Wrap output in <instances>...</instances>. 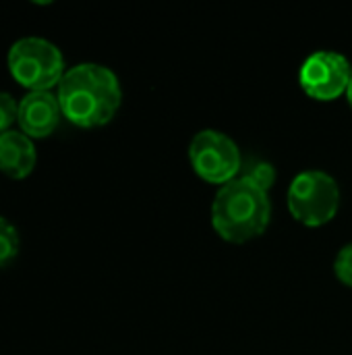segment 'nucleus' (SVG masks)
<instances>
[{
	"label": "nucleus",
	"instance_id": "10",
	"mask_svg": "<svg viewBox=\"0 0 352 355\" xmlns=\"http://www.w3.org/2000/svg\"><path fill=\"white\" fill-rule=\"evenodd\" d=\"M19 233L10 220L0 216V266L12 262L19 254Z\"/></svg>",
	"mask_w": 352,
	"mask_h": 355
},
{
	"label": "nucleus",
	"instance_id": "11",
	"mask_svg": "<svg viewBox=\"0 0 352 355\" xmlns=\"http://www.w3.org/2000/svg\"><path fill=\"white\" fill-rule=\"evenodd\" d=\"M334 272H336V277H338V281L342 285L352 289V243H346L338 252V256L334 260Z\"/></svg>",
	"mask_w": 352,
	"mask_h": 355
},
{
	"label": "nucleus",
	"instance_id": "5",
	"mask_svg": "<svg viewBox=\"0 0 352 355\" xmlns=\"http://www.w3.org/2000/svg\"><path fill=\"white\" fill-rule=\"evenodd\" d=\"M189 160L199 179L222 187L239 177L243 154L226 133L203 129L189 144Z\"/></svg>",
	"mask_w": 352,
	"mask_h": 355
},
{
	"label": "nucleus",
	"instance_id": "1",
	"mask_svg": "<svg viewBox=\"0 0 352 355\" xmlns=\"http://www.w3.org/2000/svg\"><path fill=\"white\" fill-rule=\"evenodd\" d=\"M56 98L62 114L73 125L93 129L114 119L122 102V89L108 67L81 62L64 73Z\"/></svg>",
	"mask_w": 352,
	"mask_h": 355
},
{
	"label": "nucleus",
	"instance_id": "4",
	"mask_svg": "<svg viewBox=\"0 0 352 355\" xmlns=\"http://www.w3.org/2000/svg\"><path fill=\"white\" fill-rule=\"evenodd\" d=\"M340 208V187L324 171H305L288 187V210L295 220L307 227L330 223Z\"/></svg>",
	"mask_w": 352,
	"mask_h": 355
},
{
	"label": "nucleus",
	"instance_id": "3",
	"mask_svg": "<svg viewBox=\"0 0 352 355\" xmlns=\"http://www.w3.org/2000/svg\"><path fill=\"white\" fill-rule=\"evenodd\" d=\"M8 69L15 81L29 92H50L66 73L62 52L44 37L15 42L8 50Z\"/></svg>",
	"mask_w": 352,
	"mask_h": 355
},
{
	"label": "nucleus",
	"instance_id": "13",
	"mask_svg": "<svg viewBox=\"0 0 352 355\" xmlns=\"http://www.w3.org/2000/svg\"><path fill=\"white\" fill-rule=\"evenodd\" d=\"M346 100H349V104H351V108H352V77H351V83H349V89H346Z\"/></svg>",
	"mask_w": 352,
	"mask_h": 355
},
{
	"label": "nucleus",
	"instance_id": "9",
	"mask_svg": "<svg viewBox=\"0 0 352 355\" xmlns=\"http://www.w3.org/2000/svg\"><path fill=\"white\" fill-rule=\"evenodd\" d=\"M237 179H243L263 191H270L276 183V168L270 160L257 154H243V162Z\"/></svg>",
	"mask_w": 352,
	"mask_h": 355
},
{
	"label": "nucleus",
	"instance_id": "12",
	"mask_svg": "<svg viewBox=\"0 0 352 355\" xmlns=\"http://www.w3.org/2000/svg\"><path fill=\"white\" fill-rule=\"evenodd\" d=\"M19 121V104L6 92H0V133L10 131V125Z\"/></svg>",
	"mask_w": 352,
	"mask_h": 355
},
{
	"label": "nucleus",
	"instance_id": "6",
	"mask_svg": "<svg viewBox=\"0 0 352 355\" xmlns=\"http://www.w3.org/2000/svg\"><path fill=\"white\" fill-rule=\"evenodd\" d=\"M351 77L352 67L349 60L342 54L330 50L311 54L299 73L303 92L317 102H330L346 94Z\"/></svg>",
	"mask_w": 352,
	"mask_h": 355
},
{
	"label": "nucleus",
	"instance_id": "2",
	"mask_svg": "<svg viewBox=\"0 0 352 355\" xmlns=\"http://www.w3.org/2000/svg\"><path fill=\"white\" fill-rule=\"evenodd\" d=\"M272 218L268 191L234 179L222 185L212 202V227L228 243H247L263 235Z\"/></svg>",
	"mask_w": 352,
	"mask_h": 355
},
{
	"label": "nucleus",
	"instance_id": "8",
	"mask_svg": "<svg viewBox=\"0 0 352 355\" xmlns=\"http://www.w3.org/2000/svg\"><path fill=\"white\" fill-rule=\"evenodd\" d=\"M37 154L23 131L0 133V171L10 179H25L35 166Z\"/></svg>",
	"mask_w": 352,
	"mask_h": 355
},
{
	"label": "nucleus",
	"instance_id": "7",
	"mask_svg": "<svg viewBox=\"0 0 352 355\" xmlns=\"http://www.w3.org/2000/svg\"><path fill=\"white\" fill-rule=\"evenodd\" d=\"M60 104L52 92H29L19 102V125L27 137H48L60 123Z\"/></svg>",
	"mask_w": 352,
	"mask_h": 355
}]
</instances>
